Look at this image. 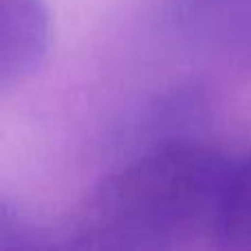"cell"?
<instances>
[{
    "mask_svg": "<svg viewBox=\"0 0 251 251\" xmlns=\"http://www.w3.org/2000/svg\"><path fill=\"white\" fill-rule=\"evenodd\" d=\"M231 156L174 139L106 174L57 231L25 225L9 251H183L212 229Z\"/></svg>",
    "mask_w": 251,
    "mask_h": 251,
    "instance_id": "6da1fadb",
    "label": "cell"
},
{
    "mask_svg": "<svg viewBox=\"0 0 251 251\" xmlns=\"http://www.w3.org/2000/svg\"><path fill=\"white\" fill-rule=\"evenodd\" d=\"M53 40L44 0H0V93L29 79Z\"/></svg>",
    "mask_w": 251,
    "mask_h": 251,
    "instance_id": "7a4b0ae2",
    "label": "cell"
},
{
    "mask_svg": "<svg viewBox=\"0 0 251 251\" xmlns=\"http://www.w3.org/2000/svg\"><path fill=\"white\" fill-rule=\"evenodd\" d=\"M22 227H25V221L18 216L16 209L9 203L0 201V251H9Z\"/></svg>",
    "mask_w": 251,
    "mask_h": 251,
    "instance_id": "277c9868",
    "label": "cell"
},
{
    "mask_svg": "<svg viewBox=\"0 0 251 251\" xmlns=\"http://www.w3.org/2000/svg\"><path fill=\"white\" fill-rule=\"evenodd\" d=\"M209 236L214 251H251V148L231 161Z\"/></svg>",
    "mask_w": 251,
    "mask_h": 251,
    "instance_id": "3957f363",
    "label": "cell"
}]
</instances>
